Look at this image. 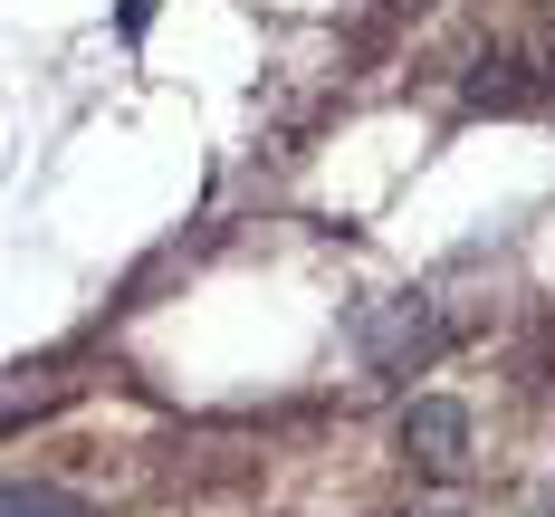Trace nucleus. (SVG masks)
<instances>
[{
  "mask_svg": "<svg viewBox=\"0 0 555 517\" xmlns=\"http://www.w3.org/2000/svg\"><path fill=\"white\" fill-rule=\"evenodd\" d=\"M115 29H125V39H144V29H154V0H125V10H115Z\"/></svg>",
  "mask_w": 555,
  "mask_h": 517,
  "instance_id": "obj_5",
  "label": "nucleus"
},
{
  "mask_svg": "<svg viewBox=\"0 0 555 517\" xmlns=\"http://www.w3.org/2000/svg\"><path fill=\"white\" fill-rule=\"evenodd\" d=\"M450 345H460V326H450L431 297H374V307L354 316V354H364L374 374H412V364H431Z\"/></svg>",
  "mask_w": 555,
  "mask_h": 517,
  "instance_id": "obj_1",
  "label": "nucleus"
},
{
  "mask_svg": "<svg viewBox=\"0 0 555 517\" xmlns=\"http://www.w3.org/2000/svg\"><path fill=\"white\" fill-rule=\"evenodd\" d=\"M546 87H555V67H546Z\"/></svg>",
  "mask_w": 555,
  "mask_h": 517,
  "instance_id": "obj_7",
  "label": "nucleus"
},
{
  "mask_svg": "<svg viewBox=\"0 0 555 517\" xmlns=\"http://www.w3.org/2000/svg\"><path fill=\"white\" fill-rule=\"evenodd\" d=\"M537 517H555V489H546V499H537Z\"/></svg>",
  "mask_w": 555,
  "mask_h": 517,
  "instance_id": "obj_6",
  "label": "nucleus"
},
{
  "mask_svg": "<svg viewBox=\"0 0 555 517\" xmlns=\"http://www.w3.org/2000/svg\"><path fill=\"white\" fill-rule=\"evenodd\" d=\"M0 517H87V499H67L49 479H10V489H0Z\"/></svg>",
  "mask_w": 555,
  "mask_h": 517,
  "instance_id": "obj_4",
  "label": "nucleus"
},
{
  "mask_svg": "<svg viewBox=\"0 0 555 517\" xmlns=\"http://www.w3.org/2000/svg\"><path fill=\"white\" fill-rule=\"evenodd\" d=\"M402 460L431 469V479H450V469L469 460V412H460L450 393H422L412 412H402Z\"/></svg>",
  "mask_w": 555,
  "mask_h": 517,
  "instance_id": "obj_2",
  "label": "nucleus"
},
{
  "mask_svg": "<svg viewBox=\"0 0 555 517\" xmlns=\"http://www.w3.org/2000/svg\"><path fill=\"white\" fill-rule=\"evenodd\" d=\"M537 96L527 77H517V57H479V77H469V115H517Z\"/></svg>",
  "mask_w": 555,
  "mask_h": 517,
  "instance_id": "obj_3",
  "label": "nucleus"
}]
</instances>
